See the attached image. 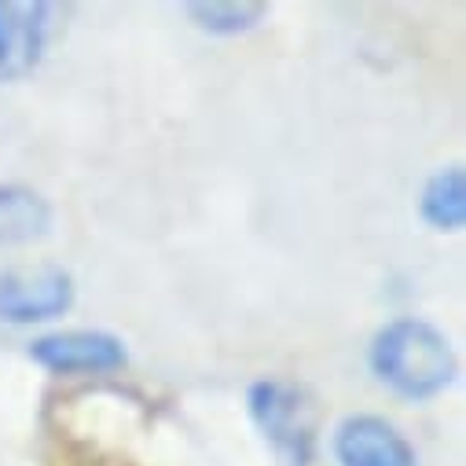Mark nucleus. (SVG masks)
<instances>
[{
  "instance_id": "1a4fd4ad",
  "label": "nucleus",
  "mask_w": 466,
  "mask_h": 466,
  "mask_svg": "<svg viewBox=\"0 0 466 466\" xmlns=\"http://www.w3.org/2000/svg\"><path fill=\"white\" fill-rule=\"evenodd\" d=\"M184 12L195 19L198 30L217 37H239L265 23V5H236V0H209V5H184Z\"/></svg>"
},
{
  "instance_id": "f257e3e1",
  "label": "nucleus",
  "mask_w": 466,
  "mask_h": 466,
  "mask_svg": "<svg viewBox=\"0 0 466 466\" xmlns=\"http://www.w3.org/2000/svg\"><path fill=\"white\" fill-rule=\"evenodd\" d=\"M368 360L375 379L408 400H430L455 379L451 341L444 338V330L415 316L386 323L371 341Z\"/></svg>"
},
{
  "instance_id": "7ed1b4c3",
  "label": "nucleus",
  "mask_w": 466,
  "mask_h": 466,
  "mask_svg": "<svg viewBox=\"0 0 466 466\" xmlns=\"http://www.w3.org/2000/svg\"><path fill=\"white\" fill-rule=\"evenodd\" d=\"M74 276L59 265L0 272V323H48L74 305Z\"/></svg>"
},
{
  "instance_id": "6e6552de",
  "label": "nucleus",
  "mask_w": 466,
  "mask_h": 466,
  "mask_svg": "<svg viewBox=\"0 0 466 466\" xmlns=\"http://www.w3.org/2000/svg\"><path fill=\"white\" fill-rule=\"evenodd\" d=\"M419 213L433 231H459L466 220V180L459 166L437 169L419 195Z\"/></svg>"
},
{
  "instance_id": "20e7f679",
  "label": "nucleus",
  "mask_w": 466,
  "mask_h": 466,
  "mask_svg": "<svg viewBox=\"0 0 466 466\" xmlns=\"http://www.w3.org/2000/svg\"><path fill=\"white\" fill-rule=\"evenodd\" d=\"M30 360L56 375H106L129 360V349L110 330H52L30 341Z\"/></svg>"
},
{
  "instance_id": "39448f33",
  "label": "nucleus",
  "mask_w": 466,
  "mask_h": 466,
  "mask_svg": "<svg viewBox=\"0 0 466 466\" xmlns=\"http://www.w3.org/2000/svg\"><path fill=\"white\" fill-rule=\"evenodd\" d=\"M52 30V5L0 0V85L34 74L45 59Z\"/></svg>"
},
{
  "instance_id": "423d86ee",
  "label": "nucleus",
  "mask_w": 466,
  "mask_h": 466,
  "mask_svg": "<svg viewBox=\"0 0 466 466\" xmlns=\"http://www.w3.org/2000/svg\"><path fill=\"white\" fill-rule=\"evenodd\" d=\"M330 448L341 466H419L411 441L382 415L341 419Z\"/></svg>"
},
{
  "instance_id": "0eeeda50",
  "label": "nucleus",
  "mask_w": 466,
  "mask_h": 466,
  "mask_svg": "<svg viewBox=\"0 0 466 466\" xmlns=\"http://www.w3.org/2000/svg\"><path fill=\"white\" fill-rule=\"evenodd\" d=\"M52 202L30 184H0V247H26L52 231Z\"/></svg>"
},
{
  "instance_id": "f03ea898",
  "label": "nucleus",
  "mask_w": 466,
  "mask_h": 466,
  "mask_svg": "<svg viewBox=\"0 0 466 466\" xmlns=\"http://www.w3.org/2000/svg\"><path fill=\"white\" fill-rule=\"evenodd\" d=\"M247 408L283 466H309L316 455V419L309 397L283 379H258L247 390Z\"/></svg>"
}]
</instances>
